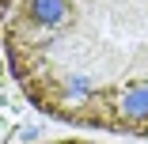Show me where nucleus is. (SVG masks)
<instances>
[{
	"instance_id": "obj_1",
	"label": "nucleus",
	"mask_w": 148,
	"mask_h": 144,
	"mask_svg": "<svg viewBox=\"0 0 148 144\" xmlns=\"http://www.w3.org/2000/svg\"><path fill=\"white\" fill-rule=\"evenodd\" d=\"M4 53L46 118L148 136V0H23Z\"/></svg>"
},
{
	"instance_id": "obj_2",
	"label": "nucleus",
	"mask_w": 148,
	"mask_h": 144,
	"mask_svg": "<svg viewBox=\"0 0 148 144\" xmlns=\"http://www.w3.org/2000/svg\"><path fill=\"white\" fill-rule=\"evenodd\" d=\"M19 4L23 0H0V34H4V27L12 23V15L19 12Z\"/></svg>"
},
{
	"instance_id": "obj_3",
	"label": "nucleus",
	"mask_w": 148,
	"mask_h": 144,
	"mask_svg": "<svg viewBox=\"0 0 148 144\" xmlns=\"http://www.w3.org/2000/svg\"><path fill=\"white\" fill-rule=\"evenodd\" d=\"M34 144H95V140H80V136H65V140H34Z\"/></svg>"
}]
</instances>
